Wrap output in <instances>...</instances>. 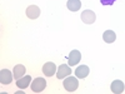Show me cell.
Segmentation results:
<instances>
[{
	"label": "cell",
	"mask_w": 125,
	"mask_h": 94,
	"mask_svg": "<svg viewBox=\"0 0 125 94\" xmlns=\"http://www.w3.org/2000/svg\"><path fill=\"white\" fill-rule=\"evenodd\" d=\"M62 85H64L65 90L68 92H75L79 87V82L75 77H68L64 80V83H62Z\"/></svg>",
	"instance_id": "obj_1"
},
{
	"label": "cell",
	"mask_w": 125,
	"mask_h": 94,
	"mask_svg": "<svg viewBox=\"0 0 125 94\" xmlns=\"http://www.w3.org/2000/svg\"><path fill=\"white\" fill-rule=\"evenodd\" d=\"M45 87H46V82L43 78H36L35 80H33V83H31V90L34 93L43 92L45 89Z\"/></svg>",
	"instance_id": "obj_2"
},
{
	"label": "cell",
	"mask_w": 125,
	"mask_h": 94,
	"mask_svg": "<svg viewBox=\"0 0 125 94\" xmlns=\"http://www.w3.org/2000/svg\"><path fill=\"white\" fill-rule=\"evenodd\" d=\"M81 20L85 24H93V23H95V20H96V15L93 10H84V12L81 13Z\"/></svg>",
	"instance_id": "obj_3"
},
{
	"label": "cell",
	"mask_w": 125,
	"mask_h": 94,
	"mask_svg": "<svg viewBox=\"0 0 125 94\" xmlns=\"http://www.w3.org/2000/svg\"><path fill=\"white\" fill-rule=\"evenodd\" d=\"M13 77H14V74H11L10 70L1 69V71H0V83L1 84H10L13 80Z\"/></svg>",
	"instance_id": "obj_4"
},
{
	"label": "cell",
	"mask_w": 125,
	"mask_h": 94,
	"mask_svg": "<svg viewBox=\"0 0 125 94\" xmlns=\"http://www.w3.org/2000/svg\"><path fill=\"white\" fill-rule=\"evenodd\" d=\"M70 74H71V69L69 65H65V64H61L56 70V77L59 79H64L65 77H69Z\"/></svg>",
	"instance_id": "obj_5"
},
{
	"label": "cell",
	"mask_w": 125,
	"mask_h": 94,
	"mask_svg": "<svg viewBox=\"0 0 125 94\" xmlns=\"http://www.w3.org/2000/svg\"><path fill=\"white\" fill-rule=\"evenodd\" d=\"M58 70L56 65L54 64V63H51V61H48L44 64L43 67V73L46 75V77H53L55 74V71Z\"/></svg>",
	"instance_id": "obj_6"
},
{
	"label": "cell",
	"mask_w": 125,
	"mask_h": 94,
	"mask_svg": "<svg viewBox=\"0 0 125 94\" xmlns=\"http://www.w3.org/2000/svg\"><path fill=\"white\" fill-rule=\"evenodd\" d=\"M81 60V54L79 50H71L69 54V65H75Z\"/></svg>",
	"instance_id": "obj_7"
},
{
	"label": "cell",
	"mask_w": 125,
	"mask_h": 94,
	"mask_svg": "<svg viewBox=\"0 0 125 94\" xmlns=\"http://www.w3.org/2000/svg\"><path fill=\"white\" fill-rule=\"evenodd\" d=\"M40 15V9L36 5H30L26 9V16L29 19H36Z\"/></svg>",
	"instance_id": "obj_8"
},
{
	"label": "cell",
	"mask_w": 125,
	"mask_h": 94,
	"mask_svg": "<svg viewBox=\"0 0 125 94\" xmlns=\"http://www.w3.org/2000/svg\"><path fill=\"white\" fill-rule=\"evenodd\" d=\"M124 88H125V85H124V83H123L121 80H114V82L111 83V85H110V89H111V92H113L114 94H120V93H123V92H124Z\"/></svg>",
	"instance_id": "obj_9"
},
{
	"label": "cell",
	"mask_w": 125,
	"mask_h": 94,
	"mask_svg": "<svg viewBox=\"0 0 125 94\" xmlns=\"http://www.w3.org/2000/svg\"><path fill=\"white\" fill-rule=\"evenodd\" d=\"M89 74V68L86 65H80L75 69V77L79 79H84Z\"/></svg>",
	"instance_id": "obj_10"
},
{
	"label": "cell",
	"mask_w": 125,
	"mask_h": 94,
	"mask_svg": "<svg viewBox=\"0 0 125 94\" xmlns=\"http://www.w3.org/2000/svg\"><path fill=\"white\" fill-rule=\"evenodd\" d=\"M25 71H26V68H25L24 65H21V64L15 65V67H14V71H13L14 78H15L16 80H18V79H20L21 77H24V75H25Z\"/></svg>",
	"instance_id": "obj_11"
},
{
	"label": "cell",
	"mask_w": 125,
	"mask_h": 94,
	"mask_svg": "<svg viewBox=\"0 0 125 94\" xmlns=\"http://www.w3.org/2000/svg\"><path fill=\"white\" fill-rule=\"evenodd\" d=\"M30 82H31V77H30V75H25V77H21L20 79L16 80V85H18V88H20V89H25V88L29 87Z\"/></svg>",
	"instance_id": "obj_12"
},
{
	"label": "cell",
	"mask_w": 125,
	"mask_h": 94,
	"mask_svg": "<svg viewBox=\"0 0 125 94\" xmlns=\"http://www.w3.org/2000/svg\"><path fill=\"white\" fill-rule=\"evenodd\" d=\"M103 39H104L105 43L110 44V43H114V41L116 40V35H115V33H114L113 30H106L105 33L103 34Z\"/></svg>",
	"instance_id": "obj_13"
},
{
	"label": "cell",
	"mask_w": 125,
	"mask_h": 94,
	"mask_svg": "<svg viewBox=\"0 0 125 94\" xmlns=\"http://www.w3.org/2000/svg\"><path fill=\"white\" fill-rule=\"evenodd\" d=\"M66 6L70 12H78V10L81 8V1L80 0H68Z\"/></svg>",
	"instance_id": "obj_14"
},
{
	"label": "cell",
	"mask_w": 125,
	"mask_h": 94,
	"mask_svg": "<svg viewBox=\"0 0 125 94\" xmlns=\"http://www.w3.org/2000/svg\"><path fill=\"white\" fill-rule=\"evenodd\" d=\"M115 0H101V4L103 5H113Z\"/></svg>",
	"instance_id": "obj_15"
}]
</instances>
